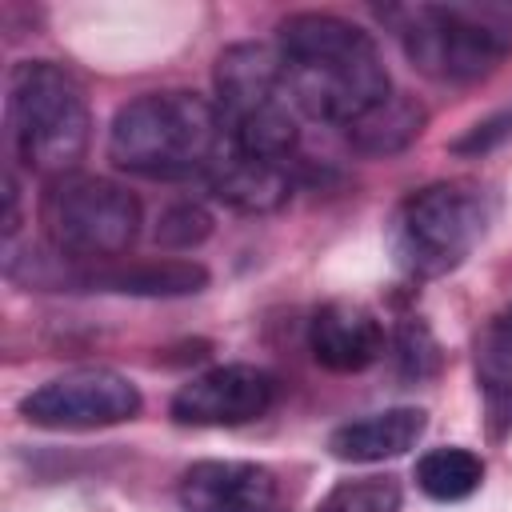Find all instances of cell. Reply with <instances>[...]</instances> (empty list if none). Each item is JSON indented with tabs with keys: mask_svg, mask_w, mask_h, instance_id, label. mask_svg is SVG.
I'll list each match as a JSON object with an SVG mask.
<instances>
[{
	"mask_svg": "<svg viewBox=\"0 0 512 512\" xmlns=\"http://www.w3.org/2000/svg\"><path fill=\"white\" fill-rule=\"evenodd\" d=\"M184 512H272L276 480L252 460H196L180 476Z\"/></svg>",
	"mask_w": 512,
	"mask_h": 512,
	"instance_id": "30bf717a",
	"label": "cell"
},
{
	"mask_svg": "<svg viewBox=\"0 0 512 512\" xmlns=\"http://www.w3.org/2000/svg\"><path fill=\"white\" fill-rule=\"evenodd\" d=\"M40 220L52 248L68 260H112L140 232V200L116 180L68 172L48 180Z\"/></svg>",
	"mask_w": 512,
	"mask_h": 512,
	"instance_id": "8992f818",
	"label": "cell"
},
{
	"mask_svg": "<svg viewBox=\"0 0 512 512\" xmlns=\"http://www.w3.org/2000/svg\"><path fill=\"white\" fill-rule=\"evenodd\" d=\"M424 428H428L424 408H384V412H372L364 420L340 424L328 436V448L336 460L376 464V460H392V456H404L408 448H416Z\"/></svg>",
	"mask_w": 512,
	"mask_h": 512,
	"instance_id": "7c38bea8",
	"label": "cell"
},
{
	"mask_svg": "<svg viewBox=\"0 0 512 512\" xmlns=\"http://www.w3.org/2000/svg\"><path fill=\"white\" fill-rule=\"evenodd\" d=\"M344 132L360 156H396L424 132V108L416 104V96L388 92L380 104L356 116Z\"/></svg>",
	"mask_w": 512,
	"mask_h": 512,
	"instance_id": "9a60e30c",
	"label": "cell"
},
{
	"mask_svg": "<svg viewBox=\"0 0 512 512\" xmlns=\"http://www.w3.org/2000/svg\"><path fill=\"white\" fill-rule=\"evenodd\" d=\"M316 512H400V484L392 476L344 480Z\"/></svg>",
	"mask_w": 512,
	"mask_h": 512,
	"instance_id": "ac0fdd59",
	"label": "cell"
},
{
	"mask_svg": "<svg viewBox=\"0 0 512 512\" xmlns=\"http://www.w3.org/2000/svg\"><path fill=\"white\" fill-rule=\"evenodd\" d=\"M208 284V268L196 260H136L72 272V288H100L124 296H192Z\"/></svg>",
	"mask_w": 512,
	"mask_h": 512,
	"instance_id": "4fadbf2b",
	"label": "cell"
},
{
	"mask_svg": "<svg viewBox=\"0 0 512 512\" xmlns=\"http://www.w3.org/2000/svg\"><path fill=\"white\" fill-rule=\"evenodd\" d=\"M396 360H400V372L404 376H428V372H436V364H440V348H436V340H432V332L424 328V324H416V320H408L404 328H400V336H396Z\"/></svg>",
	"mask_w": 512,
	"mask_h": 512,
	"instance_id": "ffe728a7",
	"label": "cell"
},
{
	"mask_svg": "<svg viewBox=\"0 0 512 512\" xmlns=\"http://www.w3.org/2000/svg\"><path fill=\"white\" fill-rule=\"evenodd\" d=\"M308 348L316 364L332 372H364L384 356V328L364 304L332 300L316 308L308 324Z\"/></svg>",
	"mask_w": 512,
	"mask_h": 512,
	"instance_id": "8fae6325",
	"label": "cell"
},
{
	"mask_svg": "<svg viewBox=\"0 0 512 512\" xmlns=\"http://www.w3.org/2000/svg\"><path fill=\"white\" fill-rule=\"evenodd\" d=\"M4 116L20 164L48 180L68 176L88 148V100L52 60H20L8 72Z\"/></svg>",
	"mask_w": 512,
	"mask_h": 512,
	"instance_id": "3957f363",
	"label": "cell"
},
{
	"mask_svg": "<svg viewBox=\"0 0 512 512\" xmlns=\"http://www.w3.org/2000/svg\"><path fill=\"white\" fill-rule=\"evenodd\" d=\"M504 136H512V112H500V116H492V120L476 124V128H472L468 136H460L452 148H456V152H464V156H476V152L496 148Z\"/></svg>",
	"mask_w": 512,
	"mask_h": 512,
	"instance_id": "44dd1931",
	"label": "cell"
},
{
	"mask_svg": "<svg viewBox=\"0 0 512 512\" xmlns=\"http://www.w3.org/2000/svg\"><path fill=\"white\" fill-rule=\"evenodd\" d=\"M288 100L328 124H352L388 96V72L372 36L328 12H296L276 36Z\"/></svg>",
	"mask_w": 512,
	"mask_h": 512,
	"instance_id": "6da1fadb",
	"label": "cell"
},
{
	"mask_svg": "<svg viewBox=\"0 0 512 512\" xmlns=\"http://www.w3.org/2000/svg\"><path fill=\"white\" fill-rule=\"evenodd\" d=\"M276 400V380L256 364H220L192 376L172 396V420L192 428H236L264 416Z\"/></svg>",
	"mask_w": 512,
	"mask_h": 512,
	"instance_id": "9c48e42d",
	"label": "cell"
},
{
	"mask_svg": "<svg viewBox=\"0 0 512 512\" xmlns=\"http://www.w3.org/2000/svg\"><path fill=\"white\" fill-rule=\"evenodd\" d=\"M228 136L220 112L196 92H148L128 100L108 132V156L116 168L144 180L208 176Z\"/></svg>",
	"mask_w": 512,
	"mask_h": 512,
	"instance_id": "7a4b0ae2",
	"label": "cell"
},
{
	"mask_svg": "<svg viewBox=\"0 0 512 512\" xmlns=\"http://www.w3.org/2000/svg\"><path fill=\"white\" fill-rule=\"evenodd\" d=\"M408 60L436 80H480L512 52V4H416L392 8Z\"/></svg>",
	"mask_w": 512,
	"mask_h": 512,
	"instance_id": "5b68a950",
	"label": "cell"
},
{
	"mask_svg": "<svg viewBox=\"0 0 512 512\" xmlns=\"http://www.w3.org/2000/svg\"><path fill=\"white\" fill-rule=\"evenodd\" d=\"M476 384L492 428L512 424V308H504L476 340Z\"/></svg>",
	"mask_w": 512,
	"mask_h": 512,
	"instance_id": "2e32d148",
	"label": "cell"
},
{
	"mask_svg": "<svg viewBox=\"0 0 512 512\" xmlns=\"http://www.w3.org/2000/svg\"><path fill=\"white\" fill-rule=\"evenodd\" d=\"M208 236H212V216L200 204H172V208H164L160 220H156V232H152V240L160 248H172V252L196 248Z\"/></svg>",
	"mask_w": 512,
	"mask_h": 512,
	"instance_id": "d6986e66",
	"label": "cell"
},
{
	"mask_svg": "<svg viewBox=\"0 0 512 512\" xmlns=\"http://www.w3.org/2000/svg\"><path fill=\"white\" fill-rule=\"evenodd\" d=\"M484 480V464L476 452L468 448H432L416 460V484L424 496L448 504V500H464L480 488Z\"/></svg>",
	"mask_w": 512,
	"mask_h": 512,
	"instance_id": "e0dca14e",
	"label": "cell"
},
{
	"mask_svg": "<svg viewBox=\"0 0 512 512\" xmlns=\"http://www.w3.org/2000/svg\"><path fill=\"white\" fill-rule=\"evenodd\" d=\"M208 184H212L216 200H224V204H232L240 212H272L292 192L288 164L256 160V156H244V152H236L228 144H224L220 160L212 164Z\"/></svg>",
	"mask_w": 512,
	"mask_h": 512,
	"instance_id": "5bb4252c",
	"label": "cell"
},
{
	"mask_svg": "<svg viewBox=\"0 0 512 512\" xmlns=\"http://www.w3.org/2000/svg\"><path fill=\"white\" fill-rule=\"evenodd\" d=\"M284 88L280 52L268 44H232L216 60V112L236 152L288 164L296 116Z\"/></svg>",
	"mask_w": 512,
	"mask_h": 512,
	"instance_id": "277c9868",
	"label": "cell"
},
{
	"mask_svg": "<svg viewBox=\"0 0 512 512\" xmlns=\"http://www.w3.org/2000/svg\"><path fill=\"white\" fill-rule=\"evenodd\" d=\"M20 412L40 428H108L140 412V388L108 368H76L28 392Z\"/></svg>",
	"mask_w": 512,
	"mask_h": 512,
	"instance_id": "ba28073f",
	"label": "cell"
},
{
	"mask_svg": "<svg viewBox=\"0 0 512 512\" xmlns=\"http://www.w3.org/2000/svg\"><path fill=\"white\" fill-rule=\"evenodd\" d=\"M484 224H488V212L476 188L428 184L400 204L392 244L408 272L444 276L480 244Z\"/></svg>",
	"mask_w": 512,
	"mask_h": 512,
	"instance_id": "52a82bcc",
	"label": "cell"
}]
</instances>
